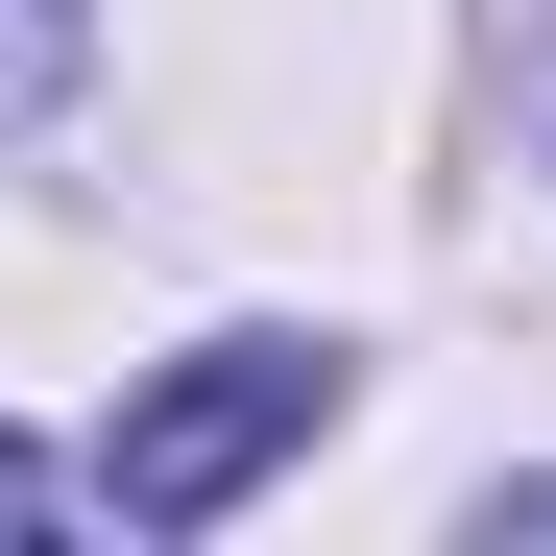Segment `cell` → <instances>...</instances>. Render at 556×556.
I'll use <instances>...</instances> for the list:
<instances>
[{"mask_svg":"<svg viewBox=\"0 0 556 556\" xmlns=\"http://www.w3.org/2000/svg\"><path fill=\"white\" fill-rule=\"evenodd\" d=\"M315 412H339V363H315V339H194L169 388H122L98 508H122V532H218V508H242V484H266Z\"/></svg>","mask_w":556,"mask_h":556,"instance_id":"1","label":"cell"},{"mask_svg":"<svg viewBox=\"0 0 556 556\" xmlns=\"http://www.w3.org/2000/svg\"><path fill=\"white\" fill-rule=\"evenodd\" d=\"M73 49H98V0H0V146L73 98Z\"/></svg>","mask_w":556,"mask_h":556,"instance_id":"2","label":"cell"},{"mask_svg":"<svg viewBox=\"0 0 556 556\" xmlns=\"http://www.w3.org/2000/svg\"><path fill=\"white\" fill-rule=\"evenodd\" d=\"M49 508H73V484H49V459H25V435H0V532H49Z\"/></svg>","mask_w":556,"mask_h":556,"instance_id":"3","label":"cell"},{"mask_svg":"<svg viewBox=\"0 0 556 556\" xmlns=\"http://www.w3.org/2000/svg\"><path fill=\"white\" fill-rule=\"evenodd\" d=\"M532 98H556V25H532Z\"/></svg>","mask_w":556,"mask_h":556,"instance_id":"4","label":"cell"}]
</instances>
